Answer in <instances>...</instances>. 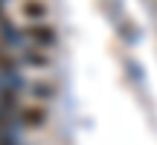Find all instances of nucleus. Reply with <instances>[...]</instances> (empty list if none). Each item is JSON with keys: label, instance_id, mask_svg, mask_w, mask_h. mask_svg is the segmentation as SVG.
Wrapping results in <instances>:
<instances>
[{"label": "nucleus", "instance_id": "nucleus-1", "mask_svg": "<svg viewBox=\"0 0 157 145\" xmlns=\"http://www.w3.org/2000/svg\"><path fill=\"white\" fill-rule=\"evenodd\" d=\"M23 35L29 38L32 46H41V50H52V46L58 44V32L50 23H29V26L23 29Z\"/></svg>", "mask_w": 157, "mask_h": 145}, {"label": "nucleus", "instance_id": "nucleus-2", "mask_svg": "<svg viewBox=\"0 0 157 145\" xmlns=\"http://www.w3.org/2000/svg\"><path fill=\"white\" fill-rule=\"evenodd\" d=\"M50 122V110H47V105H23L21 113H17V125L21 128H29V131H38L44 128V125Z\"/></svg>", "mask_w": 157, "mask_h": 145}, {"label": "nucleus", "instance_id": "nucleus-3", "mask_svg": "<svg viewBox=\"0 0 157 145\" xmlns=\"http://www.w3.org/2000/svg\"><path fill=\"white\" fill-rule=\"evenodd\" d=\"M17 58H21V64L29 67V70H50L52 67V55L47 50H41V46H32V44L23 46Z\"/></svg>", "mask_w": 157, "mask_h": 145}, {"label": "nucleus", "instance_id": "nucleus-4", "mask_svg": "<svg viewBox=\"0 0 157 145\" xmlns=\"http://www.w3.org/2000/svg\"><path fill=\"white\" fill-rule=\"evenodd\" d=\"M26 93L32 96L38 105H47V102H52V99L58 96V87H56L52 81H29Z\"/></svg>", "mask_w": 157, "mask_h": 145}, {"label": "nucleus", "instance_id": "nucleus-5", "mask_svg": "<svg viewBox=\"0 0 157 145\" xmlns=\"http://www.w3.org/2000/svg\"><path fill=\"white\" fill-rule=\"evenodd\" d=\"M21 15L26 17L29 23H44V17L50 15V9H47L44 0H23L21 3Z\"/></svg>", "mask_w": 157, "mask_h": 145}]
</instances>
